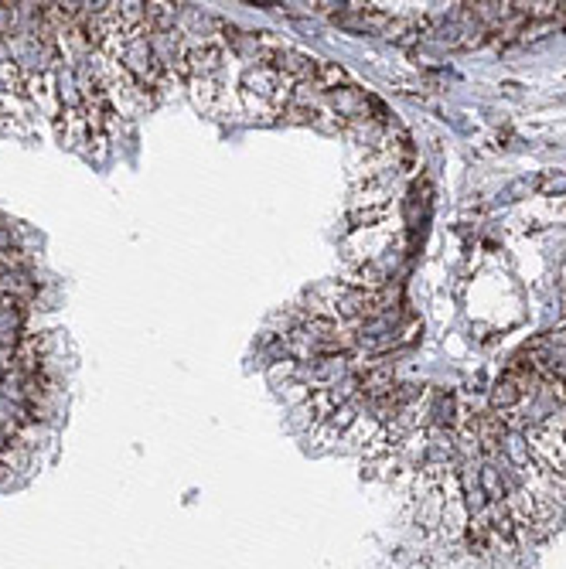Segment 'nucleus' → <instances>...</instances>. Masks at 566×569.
I'll return each instance as SVG.
<instances>
[{"label": "nucleus", "mask_w": 566, "mask_h": 569, "mask_svg": "<svg viewBox=\"0 0 566 569\" xmlns=\"http://www.w3.org/2000/svg\"><path fill=\"white\" fill-rule=\"evenodd\" d=\"M290 92H293V82L266 59L249 61L242 68V76H239V96L246 102V109L263 119L280 116V109L287 106Z\"/></svg>", "instance_id": "obj_1"}, {"label": "nucleus", "mask_w": 566, "mask_h": 569, "mask_svg": "<svg viewBox=\"0 0 566 569\" xmlns=\"http://www.w3.org/2000/svg\"><path fill=\"white\" fill-rule=\"evenodd\" d=\"M515 358L522 365H529L539 378L556 382V385H566V328L536 334L532 341H526L515 352Z\"/></svg>", "instance_id": "obj_2"}, {"label": "nucleus", "mask_w": 566, "mask_h": 569, "mask_svg": "<svg viewBox=\"0 0 566 569\" xmlns=\"http://www.w3.org/2000/svg\"><path fill=\"white\" fill-rule=\"evenodd\" d=\"M543 195H566V174H543L539 177V184H536Z\"/></svg>", "instance_id": "obj_3"}]
</instances>
